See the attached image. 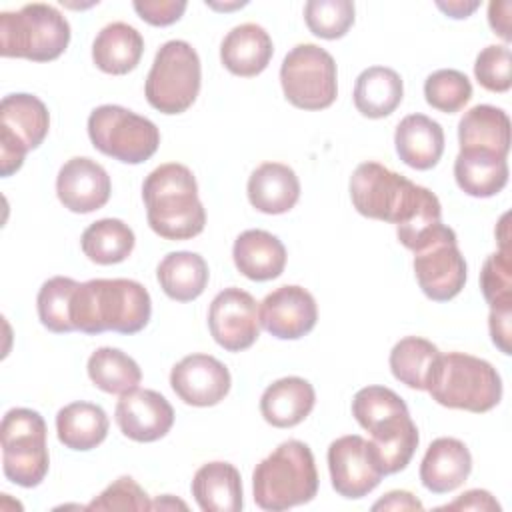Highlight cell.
<instances>
[{
    "label": "cell",
    "mask_w": 512,
    "mask_h": 512,
    "mask_svg": "<svg viewBox=\"0 0 512 512\" xmlns=\"http://www.w3.org/2000/svg\"><path fill=\"white\" fill-rule=\"evenodd\" d=\"M426 392L440 406L482 414L500 402L502 380L490 362L464 352H448L438 356Z\"/></svg>",
    "instance_id": "5b68a950"
},
{
    "label": "cell",
    "mask_w": 512,
    "mask_h": 512,
    "mask_svg": "<svg viewBox=\"0 0 512 512\" xmlns=\"http://www.w3.org/2000/svg\"><path fill=\"white\" fill-rule=\"evenodd\" d=\"M200 82L202 68L198 52L184 40H168L154 56L144 94L154 110L182 114L194 104Z\"/></svg>",
    "instance_id": "52a82bcc"
},
{
    "label": "cell",
    "mask_w": 512,
    "mask_h": 512,
    "mask_svg": "<svg viewBox=\"0 0 512 512\" xmlns=\"http://www.w3.org/2000/svg\"><path fill=\"white\" fill-rule=\"evenodd\" d=\"M114 418L126 438L134 442H156L170 432L174 408L160 392L136 388L120 396Z\"/></svg>",
    "instance_id": "e0dca14e"
},
{
    "label": "cell",
    "mask_w": 512,
    "mask_h": 512,
    "mask_svg": "<svg viewBox=\"0 0 512 512\" xmlns=\"http://www.w3.org/2000/svg\"><path fill=\"white\" fill-rule=\"evenodd\" d=\"M510 318H512V306H502V308H490L488 316V328L492 342L500 348L504 354H512L510 350Z\"/></svg>",
    "instance_id": "ee69618b"
},
{
    "label": "cell",
    "mask_w": 512,
    "mask_h": 512,
    "mask_svg": "<svg viewBox=\"0 0 512 512\" xmlns=\"http://www.w3.org/2000/svg\"><path fill=\"white\" fill-rule=\"evenodd\" d=\"M254 502L268 512L310 502L318 492L314 454L300 440L282 442L252 472Z\"/></svg>",
    "instance_id": "277c9868"
},
{
    "label": "cell",
    "mask_w": 512,
    "mask_h": 512,
    "mask_svg": "<svg viewBox=\"0 0 512 512\" xmlns=\"http://www.w3.org/2000/svg\"><path fill=\"white\" fill-rule=\"evenodd\" d=\"M134 232L118 218H102L92 222L80 238L82 252L88 260L108 266L126 260L134 250Z\"/></svg>",
    "instance_id": "d6a6232c"
},
{
    "label": "cell",
    "mask_w": 512,
    "mask_h": 512,
    "mask_svg": "<svg viewBox=\"0 0 512 512\" xmlns=\"http://www.w3.org/2000/svg\"><path fill=\"white\" fill-rule=\"evenodd\" d=\"M460 150H486L508 156L510 150V118L502 108L478 104L470 108L458 122Z\"/></svg>",
    "instance_id": "484cf974"
},
{
    "label": "cell",
    "mask_w": 512,
    "mask_h": 512,
    "mask_svg": "<svg viewBox=\"0 0 512 512\" xmlns=\"http://www.w3.org/2000/svg\"><path fill=\"white\" fill-rule=\"evenodd\" d=\"M438 510H500V504L494 500V496L488 490H468L460 494L454 502L440 506Z\"/></svg>",
    "instance_id": "f6af8a7d"
},
{
    "label": "cell",
    "mask_w": 512,
    "mask_h": 512,
    "mask_svg": "<svg viewBox=\"0 0 512 512\" xmlns=\"http://www.w3.org/2000/svg\"><path fill=\"white\" fill-rule=\"evenodd\" d=\"M308 30L324 40L342 38L354 24V2L350 0H310L304 6Z\"/></svg>",
    "instance_id": "f35d334b"
},
{
    "label": "cell",
    "mask_w": 512,
    "mask_h": 512,
    "mask_svg": "<svg viewBox=\"0 0 512 512\" xmlns=\"http://www.w3.org/2000/svg\"><path fill=\"white\" fill-rule=\"evenodd\" d=\"M50 128L46 104L26 92L8 94L0 102V174L12 176L26 152L38 148Z\"/></svg>",
    "instance_id": "8fae6325"
},
{
    "label": "cell",
    "mask_w": 512,
    "mask_h": 512,
    "mask_svg": "<svg viewBox=\"0 0 512 512\" xmlns=\"http://www.w3.org/2000/svg\"><path fill=\"white\" fill-rule=\"evenodd\" d=\"M394 146L406 166L430 170L442 158L444 130L436 120L424 114H408L396 126Z\"/></svg>",
    "instance_id": "44dd1931"
},
{
    "label": "cell",
    "mask_w": 512,
    "mask_h": 512,
    "mask_svg": "<svg viewBox=\"0 0 512 512\" xmlns=\"http://www.w3.org/2000/svg\"><path fill=\"white\" fill-rule=\"evenodd\" d=\"M458 188L474 198H490L508 182V162L504 156L486 150H460L454 160Z\"/></svg>",
    "instance_id": "83f0119b"
},
{
    "label": "cell",
    "mask_w": 512,
    "mask_h": 512,
    "mask_svg": "<svg viewBox=\"0 0 512 512\" xmlns=\"http://www.w3.org/2000/svg\"><path fill=\"white\" fill-rule=\"evenodd\" d=\"M88 376L96 388L108 394H128L138 388L142 370L126 352L110 346L94 350L88 358Z\"/></svg>",
    "instance_id": "836d02e7"
},
{
    "label": "cell",
    "mask_w": 512,
    "mask_h": 512,
    "mask_svg": "<svg viewBox=\"0 0 512 512\" xmlns=\"http://www.w3.org/2000/svg\"><path fill=\"white\" fill-rule=\"evenodd\" d=\"M328 470L332 488L348 500L368 496L384 476L370 442L358 434L340 436L328 446Z\"/></svg>",
    "instance_id": "4fadbf2b"
},
{
    "label": "cell",
    "mask_w": 512,
    "mask_h": 512,
    "mask_svg": "<svg viewBox=\"0 0 512 512\" xmlns=\"http://www.w3.org/2000/svg\"><path fill=\"white\" fill-rule=\"evenodd\" d=\"M58 440L70 450H92L106 440L108 416L92 402H72L56 414Z\"/></svg>",
    "instance_id": "4dcf8cb0"
},
{
    "label": "cell",
    "mask_w": 512,
    "mask_h": 512,
    "mask_svg": "<svg viewBox=\"0 0 512 512\" xmlns=\"http://www.w3.org/2000/svg\"><path fill=\"white\" fill-rule=\"evenodd\" d=\"M442 352L426 338L406 336L390 352V370L394 378L412 390H426L430 372Z\"/></svg>",
    "instance_id": "e575fe53"
},
{
    "label": "cell",
    "mask_w": 512,
    "mask_h": 512,
    "mask_svg": "<svg viewBox=\"0 0 512 512\" xmlns=\"http://www.w3.org/2000/svg\"><path fill=\"white\" fill-rule=\"evenodd\" d=\"M436 6L444 12V14H448L450 18H468L478 6H480V2H462V0H450V2H436Z\"/></svg>",
    "instance_id": "c3c4849f"
},
{
    "label": "cell",
    "mask_w": 512,
    "mask_h": 512,
    "mask_svg": "<svg viewBox=\"0 0 512 512\" xmlns=\"http://www.w3.org/2000/svg\"><path fill=\"white\" fill-rule=\"evenodd\" d=\"M480 288L490 308L512 306L510 250H498L484 260L480 270Z\"/></svg>",
    "instance_id": "ab89813d"
},
{
    "label": "cell",
    "mask_w": 512,
    "mask_h": 512,
    "mask_svg": "<svg viewBox=\"0 0 512 512\" xmlns=\"http://www.w3.org/2000/svg\"><path fill=\"white\" fill-rule=\"evenodd\" d=\"M208 276L210 272L206 260L200 254L188 250L166 254L156 268L160 288L168 298L176 302L196 300L204 292Z\"/></svg>",
    "instance_id": "f546056e"
},
{
    "label": "cell",
    "mask_w": 512,
    "mask_h": 512,
    "mask_svg": "<svg viewBox=\"0 0 512 512\" xmlns=\"http://www.w3.org/2000/svg\"><path fill=\"white\" fill-rule=\"evenodd\" d=\"M316 402L312 384L300 376H286L272 382L260 398L262 418L274 428H292L306 420Z\"/></svg>",
    "instance_id": "603a6c76"
},
{
    "label": "cell",
    "mask_w": 512,
    "mask_h": 512,
    "mask_svg": "<svg viewBox=\"0 0 512 512\" xmlns=\"http://www.w3.org/2000/svg\"><path fill=\"white\" fill-rule=\"evenodd\" d=\"M80 282L68 278V276H54L46 280L36 298V308H38V318L44 328L56 334L72 332L74 324L70 320V304L74 290L78 288Z\"/></svg>",
    "instance_id": "d590c367"
},
{
    "label": "cell",
    "mask_w": 512,
    "mask_h": 512,
    "mask_svg": "<svg viewBox=\"0 0 512 512\" xmlns=\"http://www.w3.org/2000/svg\"><path fill=\"white\" fill-rule=\"evenodd\" d=\"M370 436H372V440H368L370 448L384 476L404 470L412 460L420 442L418 428L410 418V414H402L394 418L392 422L374 430Z\"/></svg>",
    "instance_id": "1f68e13d"
},
{
    "label": "cell",
    "mask_w": 512,
    "mask_h": 512,
    "mask_svg": "<svg viewBox=\"0 0 512 512\" xmlns=\"http://www.w3.org/2000/svg\"><path fill=\"white\" fill-rule=\"evenodd\" d=\"M148 226L166 240H190L206 226L192 170L178 162L154 168L142 184Z\"/></svg>",
    "instance_id": "3957f363"
},
{
    "label": "cell",
    "mask_w": 512,
    "mask_h": 512,
    "mask_svg": "<svg viewBox=\"0 0 512 512\" xmlns=\"http://www.w3.org/2000/svg\"><path fill=\"white\" fill-rule=\"evenodd\" d=\"M414 274L422 292L434 302H448L460 294L468 272L450 226L440 224L432 238L414 252Z\"/></svg>",
    "instance_id": "7c38bea8"
},
{
    "label": "cell",
    "mask_w": 512,
    "mask_h": 512,
    "mask_svg": "<svg viewBox=\"0 0 512 512\" xmlns=\"http://www.w3.org/2000/svg\"><path fill=\"white\" fill-rule=\"evenodd\" d=\"M422 508H424L422 502L406 490H392L372 506V510H422Z\"/></svg>",
    "instance_id": "7dc6e473"
},
{
    "label": "cell",
    "mask_w": 512,
    "mask_h": 512,
    "mask_svg": "<svg viewBox=\"0 0 512 512\" xmlns=\"http://www.w3.org/2000/svg\"><path fill=\"white\" fill-rule=\"evenodd\" d=\"M144 52V38L142 34L126 24V22H112L104 26L92 44V60L94 64L114 76L128 74L140 64Z\"/></svg>",
    "instance_id": "4316f807"
},
{
    "label": "cell",
    "mask_w": 512,
    "mask_h": 512,
    "mask_svg": "<svg viewBox=\"0 0 512 512\" xmlns=\"http://www.w3.org/2000/svg\"><path fill=\"white\" fill-rule=\"evenodd\" d=\"M406 412V402L386 386H366L358 390L352 400V416L368 432H374L384 422Z\"/></svg>",
    "instance_id": "8d00e7d4"
},
{
    "label": "cell",
    "mask_w": 512,
    "mask_h": 512,
    "mask_svg": "<svg viewBox=\"0 0 512 512\" xmlns=\"http://www.w3.org/2000/svg\"><path fill=\"white\" fill-rule=\"evenodd\" d=\"M472 470V456L458 438H436L420 464L422 486L434 494H448L462 486Z\"/></svg>",
    "instance_id": "d6986e66"
},
{
    "label": "cell",
    "mask_w": 512,
    "mask_h": 512,
    "mask_svg": "<svg viewBox=\"0 0 512 512\" xmlns=\"http://www.w3.org/2000/svg\"><path fill=\"white\" fill-rule=\"evenodd\" d=\"M132 6L138 16L152 26H170L180 20L186 10L184 0H134Z\"/></svg>",
    "instance_id": "7bdbcfd3"
},
{
    "label": "cell",
    "mask_w": 512,
    "mask_h": 512,
    "mask_svg": "<svg viewBox=\"0 0 512 512\" xmlns=\"http://www.w3.org/2000/svg\"><path fill=\"white\" fill-rule=\"evenodd\" d=\"M510 10H512V4L508 0H504V2H490L488 4L490 28L498 36H502L506 42L512 40V34H510Z\"/></svg>",
    "instance_id": "bcb514c9"
},
{
    "label": "cell",
    "mask_w": 512,
    "mask_h": 512,
    "mask_svg": "<svg viewBox=\"0 0 512 512\" xmlns=\"http://www.w3.org/2000/svg\"><path fill=\"white\" fill-rule=\"evenodd\" d=\"M510 48L490 44L476 56L474 62V76L490 92H506L512 86L510 78Z\"/></svg>",
    "instance_id": "b9f144b4"
},
{
    "label": "cell",
    "mask_w": 512,
    "mask_h": 512,
    "mask_svg": "<svg viewBox=\"0 0 512 512\" xmlns=\"http://www.w3.org/2000/svg\"><path fill=\"white\" fill-rule=\"evenodd\" d=\"M228 368L210 354H188L170 372V386L190 406H216L230 392Z\"/></svg>",
    "instance_id": "2e32d148"
},
{
    "label": "cell",
    "mask_w": 512,
    "mask_h": 512,
    "mask_svg": "<svg viewBox=\"0 0 512 512\" xmlns=\"http://www.w3.org/2000/svg\"><path fill=\"white\" fill-rule=\"evenodd\" d=\"M272 54L274 46L270 34L254 22L234 26L220 44V60L224 68L242 78H252L264 72Z\"/></svg>",
    "instance_id": "ffe728a7"
},
{
    "label": "cell",
    "mask_w": 512,
    "mask_h": 512,
    "mask_svg": "<svg viewBox=\"0 0 512 512\" xmlns=\"http://www.w3.org/2000/svg\"><path fill=\"white\" fill-rule=\"evenodd\" d=\"M112 192L108 172L92 158L76 156L62 164L56 176L58 200L76 214H88L102 208Z\"/></svg>",
    "instance_id": "ac0fdd59"
},
{
    "label": "cell",
    "mask_w": 512,
    "mask_h": 512,
    "mask_svg": "<svg viewBox=\"0 0 512 512\" xmlns=\"http://www.w3.org/2000/svg\"><path fill=\"white\" fill-rule=\"evenodd\" d=\"M248 200L264 214H284L300 198V180L296 172L280 162L260 164L248 178Z\"/></svg>",
    "instance_id": "7402d4cb"
},
{
    "label": "cell",
    "mask_w": 512,
    "mask_h": 512,
    "mask_svg": "<svg viewBox=\"0 0 512 512\" xmlns=\"http://www.w3.org/2000/svg\"><path fill=\"white\" fill-rule=\"evenodd\" d=\"M152 314L148 290L128 278H94L78 284L70 304L74 330L84 334H102L106 330L120 334L140 332Z\"/></svg>",
    "instance_id": "7a4b0ae2"
},
{
    "label": "cell",
    "mask_w": 512,
    "mask_h": 512,
    "mask_svg": "<svg viewBox=\"0 0 512 512\" xmlns=\"http://www.w3.org/2000/svg\"><path fill=\"white\" fill-rule=\"evenodd\" d=\"M70 42L66 16L50 4L32 2L0 14V54L32 62L56 60Z\"/></svg>",
    "instance_id": "8992f818"
},
{
    "label": "cell",
    "mask_w": 512,
    "mask_h": 512,
    "mask_svg": "<svg viewBox=\"0 0 512 512\" xmlns=\"http://www.w3.org/2000/svg\"><path fill=\"white\" fill-rule=\"evenodd\" d=\"M208 328L216 344L228 352L250 348L260 334V314L254 296L236 286L218 292L208 308Z\"/></svg>",
    "instance_id": "5bb4252c"
},
{
    "label": "cell",
    "mask_w": 512,
    "mask_h": 512,
    "mask_svg": "<svg viewBox=\"0 0 512 512\" xmlns=\"http://www.w3.org/2000/svg\"><path fill=\"white\" fill-rule=\"evenodd\" d=\"M192 496L204 512L242 510V478L230 462L202 464L192 478Z\"/></svg>",
    "instance_id": "d4e9b609"
},
{
    "label": "cell",
    "mask_w": 512,
    "mask_h": 512,
    "mask_svg": "<svg viewBox=\"0 0 512 512\" xmlns=\"http://www.w3.org/2000/svg\"><path fill=\"white\" fill-rule=\"evenodd\" d=\"M350 198L362 216L396 224L400 244L412 252L442 224V206L434 192L378 162L356 166L350 176Z\"/></svg>",
    "instance_id": "6da1fadb"
},
{
    "label": "cell",
    "mask_w": 512,
    "mask_h": 512,
    "mask_svg": "<svg viewBox=\"0 0 512 512\" xmlns=\"http://www.w3.org/2000/svg\"><path fill=\"white\" fill-rule=\"evenodd\" d=\"M280 84L292 106L324 110L338 94L336 62L316 44H298L282 60Z\"/></svg>",
    "instance_id": "30bf717a"
},
{
    "label": "cell",
    "mask_w": 512,
    "mask_h": 512,
    "mask_svg": "<svg viewBox=\"0 0 512 512\" xmlns=\"http://www.w3.org/2000/svg\"><path fill=\"white\" fill-rule=\"evenodd\" d=\"M2 470L4 476L22 486H38L50 468L46 446V422L30 408H12L4 414L0 426Z\"/></svg>",
    "instance_id": "ba28073f"
},
{
    "label": "cell",
    "mask_w": 512,
    "mask_h": 512,
    "mask_svg": "<svg viewBox=\"0 0 512 512\" xmlns=\"http://www.w3.org/2000/svg\"><path fill=\"white\" fill-rule=\"evenodd\" d=\"M262 328L280 340H298L312 332L318 320L314 296L296 284L272 290L258 308Z\"/></svg>",
    "instance_id": "9a60e30c"
},
{
    "label": "cell",
    "mask_w": 512,
    "mask_h": 512,
    "mask_svg": "<svg viewBox=\"0 0 512 512\" xmlns=\"http://www.w3.org/2000/svg\"><path fill=\"white\" fill-rule=\"evenodd\" d=\"M424 98L432 108L444 114H454L462 110L472 98V84L464 72L442 68L426 78Z\"/></svg>",
    "instance_id": "74e56055"
},
{
    "label": "cell",
    "mask_w": 512,
    "mask_h": 512,
    "mask_svg": "<svg viewBox=\"0 0 512 512\" xmlns=\"http://www.w3.org/2000/svg\"><path fill=\"white\" fill-rule=\"evenodd\" d=\"M88 136L96 150L124 164L148 160L160 144L158 126L118 104H102L88 116Z\"/></svg>",
    "instance_id": "9c48e42d"
},
{
    "label": "cell",
    "mask_w": 512,
    "mask_h": 512,
    "mask_svg": "<svg viewBox=\"0 0 512 512\" xmlns=\"http://www.w3.org/2000/svg\"><path fill=\"white\" fill-rule=\"evenodd\" d=\"M86 510H152L150 496L130 476H120L106 490H102Z\"/></svg>",
    "instance_id": "60d3db41"
},
{
    "label": "cell",
    "mask_w": 512,
    "mask_h": 512,
    "mask_svg": "<svg viewBox=\"0 0 512 512\" xmlns=\"http://www.w3.org/2000/svg\"><path fill=\"white\" fill-rule=\"evenodd\" d=\"M232 258L240 274L256 282H266L284 272L286 248L266 230H246L234 240Z\"/></svg>",
    "instance_id": "cb8c5ba5"
},
{
    "label": "cell",
    "mask_w": 512,
    "mask_h": 512,
    "mask_svg": "<svg viewBox=\"0 0 512 512\" xmlns=\"http://www.w3.org/2000/svg\"><path fill=\"white\" fill-rule=\"evenodd\" d=\"M402 96V78L388 66H370L362 70L354 84V106L366 118H384L392 114L400 106Z\"/></svg>",
    "instance_id": "f1b7e54d"
}]
</instances>
